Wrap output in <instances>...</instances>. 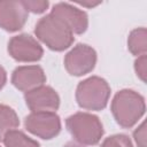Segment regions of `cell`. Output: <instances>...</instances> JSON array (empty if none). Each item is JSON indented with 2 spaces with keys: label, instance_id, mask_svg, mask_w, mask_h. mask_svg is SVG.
I'll use <instances>...</instances> for the list:
<instances>
[{
  "label": "cell",
  "instance_id": "6da1fadb",
  "mask_svg": "<svg viewBox=\"0 0 147 147\" xmlns=\"http://www.w3.org/2000/svg\"><path fill=\"white\" fill-rule=\"evenodd\" d=\"M144 98L132 90H122L113 99L111 113L123 127L133 126L145 113Z\"/></svg>",
  "mask_w": 147,
  "mask_h": 147
},
{
  "label": "cell",
  "instance_id": "7a4b0ae2",
  "mask_svg": "<svg viewBox=\"0 0 147 147\" xmlns=\"http://www.w3.org/2000/svg\"><path fill=\"white\" fill-rule=\"evenodd\" d=\"M34 32L38 39L53 51H63L74 41V33L70 29L52 14L39 20Z\"/></svg>",
  "mask_w": 147,
  "mask_h": 147
},
{
  "label": "cell",
  "instance_id": "3957f363",
  "mask_svg": "<svg viewBox=\"0 0 147 147\" xmlns=\"http://www.w3.org/2000/svg\"><path fill=\"white\" fill-rule=\"evenodd\" d=\"M110 95L108 83L100 77H90L79 83L76 90L78 105L87 110H101L107 106Z\"/></svg>",
  "mask_w": 147,
  "mask_h": 147
},
{
  "label": "cell",
  "instance_id": "277c9868",
  "mask_svg": "<svg viewBox=\"0 0 147 147\" xmlns=\"http://www.w3.org/2000/svg\"><path fill=\"white\" fill-rule=\"evenodd\" d=\"M67 127L75 140L80 145H95L103 134L100 119L88 113H77L68 117Z\"/></svg>",
  "mask_w": 147,
  "mask_h": 147
},
{
  "label": "cell",
  "instance_id": "5b68a950",
  "mask_svg": "<svg viewBox=\"0 0 147 147\" xmlns=\"http://www.w3.org/2000/svg\"><path fill=\"white\" fill-rule=\"evenodd\" d=\"M24 124L29 132L42 139H52L61 130L60 117L54 111L31 113L25 118Z\"/></svg>",
  "mask_w": 147,
  "mask_h": 147
},
{
  "label": "cell",
  "instance_id": "8992f818",
  "mask_svg": "<svg viewBox=\"0 0 147 147\" xmlns=\"http://www.w3.org/2000/svg\"><path fill=\"white\" fill-rule=\"evenodd\" d=\"M96 62L95 51L84 44L75 46L64 59V67L72 76H83L93 70Z\"/></svg>",
  "mask_w": 147,
  "mask_h": 147
},
{
  "label": "cell",
  "instance_id": "52a82bcc",
  "mask_svg": "<svg viewBox=\"0 0 147 147\" xmlns=\"http://www.w3.org/2000/svg\"><path fill=\"white\" fill-rule=\"evenodd\" d=\"M8 52L13 59L20 62H34L42 56L41 46L29 34L13 37L8 42Z\"/></svg>",
  "mask_w": 147,
  "mask_h": 147
},
{
  "label": "cell",
  "instance_id": "ba28073f",
  "mask_svg": "<svg viewBox=\"0 0 147 147\" xmlns=\"http://www.w3.org/2000/svg\"><path fill=\"white\" fill-rule=\"evenodd\" d=\"M28 20V11L22 1L0 0V28L14 32L22 29Z\"/></svg>",
  "mask_w": 147,
  "mask_h": 147
},
{
  "label": "cell",
  "instance_id": "9c48e42d",
  "mask_svg": "<svg viewBox=\"0 0 147 147\" xmlns=\"http://www.w3.org/2000/svg\"><path fill=\"white\" fill-rule=\"evenodd\" d=\"M24 98L28 107L32 110V113L54 111L60 106V98L57 93L52 87L45 85L25 92Z\"/></svg>",
  "mask_w": 147,
  "mask_h": 147
},
{
  "label": "cell",
  "instance_id": "30bf717a",
  "mask_svg": "<svg viewBox=\"0 0 147 147\" xmlns=\"http://www.w3.org/2000/svg\"><path fill=\"white\" fill-rule=\"evenodd\" d=\"M52 15L61 20L72 33H83L88 25L87 15L85 11L64 2L56 3L52 9Z\"/></svg>",
  "mask_w": 147,
  "mask_h": 147
},
{
  "label": "cell",
  "instance_id": "8fae6325",
  "mask_svg": "<svg viewBox=\"0 0 147 147\" xmlns=\"http://www.w3.org/2000/svg\"><path fill=\"white\" fill-rule=\"evenodd\" d=\"M46 82L44 70L38 65H24L14 70L11 76V83L14 86L23 92L34 90Z\"/></svg>",
  "mask_w": 147,
  "mask_h": 147
},
{
  "label": "cell",
  "instance_id": "7c38bea8",
  "mask_svg": "<svg viewBox=\"0 0 147 147\" xmlns=\"http://www.w3.org/2000/svg\"><path fill=\"white\" fill-rule=\"evenodd\" d=\"M20 124L16 113L8 106L0 105V141L11 130H15Z\"/></svg>",
  "mask_w": 147,
  "mask_h": 147
},
{
  "label": "cell",
  "instance_id": "4fadbf2b",
  "mask_svg": "<svg viewBox=\"0 0 147 147\" xmlns=\"http://www.w3.org/2000/svg\"><path fill=\"white\" fill-rule=\"evenodd\" d=\"M127 47L130 52L134 55L141 56L146 54L147 51V40H146V29L140 28L133 30L127 39Z\"/></svg>",
  "mask_w": 147,
  "mask_h": 147
},
{
  "label": "cell",
  "instance_id": "5bb4252c",
  "mask_svg": "<svg viewBox=\"0 0 147 147\" xmlns=\"http://www.w3.org/2000/svg\"><path fill=\"white\" fill-rule=\"evenodd\" d=\"M6 147H39V144L18 130H11L3 137Z\"/></svg>",
  "mask_w": 147,
  "mask_h": 147
},
{
  "label": "cell",
  "instance_id": "9a60e30c",
  "mask_svg": "<svg viewBox=\"0 0 147 147\" xmlns=\"http://www.w3.org/2000/svg\"><path fill=\"white\" fill-rule=\"evenodd\" d=\"M101 147H133L130 138L125 134H115L108 137L102 142Z\"/></svg>",
  "mask_w": 147,
  "mask_h": 147
},
{
  "label": "cell",
  "instance_id": "2e32d148",
  "mask_svg": "<svg viewBox=\"0 0 147 147\" xmlns=\"http://www.w3.org/2000/svg\"><path fill=\"white\" fill-rule=\"evenodd\" d=\"M22 5L26 9V11L40 14L47 9L48 1H22Z\"/></svg>",
  "mask_w": 147,
  "mask_h": 147
},
{
  "label": "cell",
  "instance_id": "e0dca14e",
  "mask_svg": "<svg viewBox=\"0 0 147 147\" xmlns=\"http://www.w3.org/2000/svg\"><path fill=\"white\" fill-rule=\"evenodd\" d=\"M134 140L138 147H146V123H141V125L133 133Z\"/></svg>",
  "mask_w": 147,
  "mask_h": 147
},
{
  "label": "cell",
  "instance_id": "ac0fdd59",
  "mask_svg": "<svg viewBox=\"0 0 147 147\" xmlns=\"http://www.w3.org/2000/svg\"><path fill=\"white\" fill-rule=\"evenodd\" d=\"M136 72L142 82H146V55H141L138 57L134 64Z\"/></svg>",
  "mask_w": 147,
  "mask_h": 147
},
{
  "label": "cell",
  "instance_id": "d6986e66",
  "mask_svg": "<svg viewBox=\"0 0 147 147\" xmlns=\"http://www.w3.org/2000/svg\"><path fill=\"white\" fill-rule=\"evenodd\" d=\"M6 71H5V69L0 65V90L3 87V85H5V83H6Z\"/></svg>",
  "mask_w": 147,
  "mask_h": 147
},
{
  "label": "cell",
  "instance_id": "ffe728a7",
  "mask_svg": "<svg viewBox=\"0 0 147 147\" xmlns=\"http://www.w3.org/2000/svg\"><path fill=\"white\" fill-rule=\"evenodd\" d=\"M79 5H82V6H87V7H94V6H96V5H99L100 2H78Z\"/></svg>",
  "mask_w": 147,
  "mask_h": 147
},
{
  "label": "cell",
  "instance_id": "44dd1931",
  "mask_svg": "<svg viewBox=\"0 0 147 147\" xmlns=\"http://www.w3.org/2000/svg\"><path fill=\"white\" fill-rule=\"evenodd\" d=\"M64 147H83V145H80V144H78V142H74V141H70V142H68Z\"/></svg>",
  "mask_w": 147,
  "mask_h": 147
}]
</instances>
